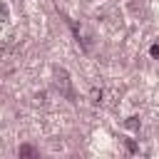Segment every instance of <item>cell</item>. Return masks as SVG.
I'll list each match as a JSON object with an SVG mask.
<instances>
[{"label": "cell", "instance_id": "1", "mask_svg": "<svg viewBox=\"0 0 159 159\" xmlns=\"http://www.w3.org/2000/svg\"><path fill=\"white\" fill-rule=\"evenodd\" d=\"M17 154H20V157H32V154H35V149H32V147H27V144H22Z\"/></svg>", "mask_w": 159, "mask_h": 159}, {"label": "cell", "instance_id": "2", "mask_svg": "<svg viewBox=\"0 0 159 159\" xmlns=\"http://www.w3.org/2000/svg\"><path fill=\"white\" fill-rule=\"evenodd\" d=\"M149 55L157 60V57H159V45H152V47H149Z\"/></svg>", "mask_w": 159, "mask_h": 159}]
</instances>
